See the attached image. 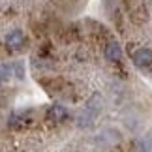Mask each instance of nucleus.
Returning <instances> with one entry per match:
<instances>
[{
    "label": "nucleus",
    "instance_id": "1",
    "mask_svg": "<svg viewBox=\"0 0 152 152\" xmlns=\"http://www.w3.org/2000/svg\"><path fill=\"white\" fill-rule=\"evenodd\" d=\"M102 105H103L102 96L100 94H94L88 102H86L85 109L81 111V115H79V118H77L79 128H88V126L94 124L96 116L100 115V111H102Z\"/></svg>",
    "mask_w": 152,
    "mask_h": 152
},
{
    "label": "nucleus",
    "instance_id": "2",
    "mask_svg": "<svg viewBox=\"0 0 152 152\" xmlns=\"http://www.w3.org/2000/svg\"><path fill=\"white\" fill-rule=\"evenodd\" d=\"M133 64L137 68H148L152 64V49L148 47H141L133 53Z\"/></svg>",
    "mask_w": 152,
    "mask_h": 152
},
{
    "label": "nucleus",
    "instance_id": "3",
    "mask_svg": "<svg viewBox=\"0 0 152 152\" xmlns=\"http://www.w3.org/2000/svg\"><path fill=\"white\" fill-rule=\"evenodd\" d=\"M23 45H25V34L21 30H11L6 36V47L10 51H19Z\"/></svg>",
    "mask_w": 152,
    "mask_h": 152
},
{
    "label": "nucleus",
    "instance_id": "4",
    "mask_svg": "<svg viewBox=\"0 0 152 152\" xmlns=\"http://www.w3.org/2000/svg\"><path fill=\"white\" fill-rule=\"evenodd\" d=\"M105 58L111 62H118L120 58H122V47H120V43L118 42H115V39H111V42L105 45Z\"/></svg>",
    "mask_w": 152,
    "mask_h": 152
},
{
    "label": "nucleus",
    "instance_id": "5",
    "mask_svg": "<svg viewBox=\"0 0 152 152\" xmlns=\"http://www.w3.org/2000/svg\"><path fill=\"white\" fill-rule=\"evenodd\" d=\"M66 115H68L66 109L60 107V105H53V107L49 109V116H51L55 122H62L64 118H66Z\"/></svg>",
    "mask_w": 152,
    "mask_h": 152
},
{
    "label": "nucleus",
    "instance_id": "6",
    "mask_svg": "<svg viewBox=\"0 0 152 152\" xmlns=\"http://www.w3.org/2000/svg\"><path fill=\"white\" fill-rule=\"evenodd\" d=\"M13 75V64H0V83L10 81Z\"/></svg>",
    "mask_w": 152,
    "mask_h": 152
},
{
    "label": "nucleus",
    "instance_id": "7",
    "mask_svg": "<svg viewBox=\"0 0 152 152\" xmlns=\"http://www.w3.org/2000/svg\"><path fill=\"white\" fill-rule=\"evenodd\" d=\"M143 143H145V145H143V150H148V152H152V132L145 135V141H143Z\"/></svg>",
    "mask_w": 152,
    "mask_h": 152
},
{
    "label": "nucleus",
    "instance_id": "8",
    "mask_svg": "<svg viewBox=\"0 0 152 152\" xmlns=\"http://www.w3.org/2000/svg\"><path fill=\"white\" fill-rule=\"evenodd\" d=\"M141 152H148V150H141Z\"/></svg>",
    "mask_w": 152,
    "mask_h": 152
}]
</instances>
